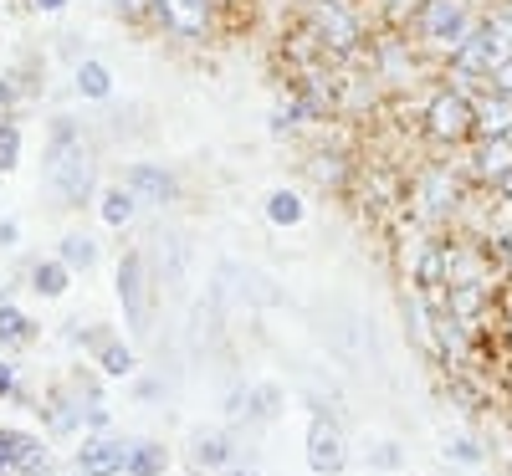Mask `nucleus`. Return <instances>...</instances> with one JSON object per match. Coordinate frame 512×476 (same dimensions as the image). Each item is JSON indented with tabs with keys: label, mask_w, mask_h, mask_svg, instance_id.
Wrapping results in <instances>:
<instances>
[{
	"label": "nucleus",
	"mask_w": 512,
	"mask_h": 476,
	"mask_svg": "<svg viewBox=\"0 0 512 476\" xmlns=\"http://www.w3.org/2000/svg\"><path fill=\"white\" fill-rule=\"evenodd\" d=\"M47 185H52V195H57L67 210H82V205L93 200V185H98L93 149H88V139L77 134V123H67V118L52 123V144H47Z\"/></svg>",
	"instance_id": "1"
},
{
	"label": "nucleus",
	"mask_w": 512,
	"mask_h": 476,
	"mask_svg": "<svg viewBox=\"0 0 512 476\" xmlns=\"http://www.w3.org/2000/svg\"><path fill=\"white\" fill-rule=\"evenodd\" d=\"M502 62H512V21H507L502 11H492V16H482L477 31L451 52V72H456V77H487V82H492V72H497Z\"/></svg>",
	"instance_id": "2"
},
{
	"label": "nucleus",
	"mask_w": 512,
	"mask_h": 476,
	"mask_svg": "<svg viewBox=\"0 0 512 476\" xmlns=\"http://www.w3.org/2000/svg\"><path fill=\"white\" fill-rule=\"evenodd\" d=\"M415 31H420V47L451 57L461 41L477 31V11H472V0H420Z\"/></svg>",
	"instance_id": "3"
},
{
	"label": "nucleus",
	"mask_w": 512,
	"mask_h": 476,
	"mask_svg": "<svg viewBox=\"0 0 512 476\" xmlns=\"http://www.w3.org/2000/svg\"><path fill=\"white\" fill-rule=\"evenodd\" d=\"M425 134L436 144H461L477 134V103L461 88H441L431 103H425Z\"/></svg>",
	"instance_id": "4"
},
{
	"label": "nucleus",
	"mask_w": 512,
	"mask_h": 476,
	"mask_svg": "<svg viewBox=\"0 0 512 476\" xmlns=\"http://www.w3.org/2000/svg\"><path fill=\"white\" fill-rule=\"evenodd\" d=\"M308 21H313V36H318L323 52H338V57L359 52L364 31H359V16L344 0H308Z\"/></svg>",
	"instance_id": "5"
},
{
	"label": "nucleus",
	"mask_w": 512,
	"mask_h": 476,
	"mask_svg": "<svg viewBox=\"0 0 512 476\" xmlns=\"http://www.w3.org/2000/svg\"><path fill=\"white\" fill-rule=\"evenodd\" d=\"M47 471H52V456L31 430L0 425V476H47Z\"/></svg>",
	"instance_id": "6"
},
{
	"label": "nucleus",
	"mask_w": 512,
	"mask_h": 476,
	"mask_svg": "<svg viewBox=\"0 0 512 476\" xmlns=\"http://www.w3.org/2000/svg\"><path fill=\"white\" fill-rule=\"evenodd\" d=\"M461 205V180L451 164H431L425 175L415 180V215L420 221H441V215H451Z\"/></svg>",
	"instance_id": "7"
},
{
	"label": "nucleus",
	"mask_w": 512,
	"mask_h": 476,
	"mask_svg": "<svg viewBox=\"0 0 512 476\" xmlns=\"http://www.w3.org/2000/svg\"><path fill=\"white\" fill-rule=\"evenodd\" d=\"M118 302H123V318L134 333H149V277H144V256L128 251L118 262Z\"/></svg>",
	"instance_id": "8"
},
{
	"label": "nucleus",
	"mask_w": 512,
	"mask_h": 476,
	"mask_svg": "<svg viewBox=\"0 0 512 476\" xmlns=\"http://www.w3.org/2000/svg\"><path fill=\"white\" fill-rule=\"evenodd\" d=\"M149 11L159 16V26L180 41H200L210 26V0H149Z\"/></svg>",
	"instance_id": "9"
},
{
	"label": "nucleus",
	"mask_w": 512,
	"mask_h": 476,
	"mask_svg": "<svg viewBox=\"0 0 512 476\" xmlns=\"http://www.w3.org/2000/svg\"><path fill=\"white\" fill-rule=\"evenodd\" d=\"M128 456H134V441L98 436V441H82V451L72 456V471L77 476H118V471H128Z\"/></svg>",
	"instance_id": "10"
},
{
	"label": "nucleus",
	"mask_w": 512,
	"mask_h": 476,
	"mask_svg": "<svg viewBox=\"0 0 512 476\" xmlns=\"http://www.w3.org/2000/svg\"><path fill=\"white\" fill-rule=\"evenodd\" d=\"M308 466L318 471V476H338L349 466V446H344V436H338V425H328L323 415L308 425Z\"/></svg>",
	"instance_id": "11"
},
{
	"label": "nucleus",
	"mask_w": 512,
	"mask_h": 476,
	"mask_svg": "<svg viewBox=\"0 0 512 476\" xmlns=\"http://www.w3.org/2000/svg\"><path fill=\"white\" fill-rule=\"evenodd\" d=\"M190 466H195L200 476L231 471V466H236V441L226 436V430H200V436L190 441Z\"/></svg>",
	"instance_id": "12"
},
{
	"label": "nucleus",
	"mask_w": 512,
	"mask_h": 476,
	"mask_svg": "<svg viewBox=\"0 0 512 476\" xmlns=\"http://www.w3.org/2000/svg\"><path fill=\"white\" fill-rule=\"evenodd\" d=\"M123 185L134 190L139 200H149V205H169V200H175V175L159 169V164H128Z\"/></svg>",
	"instance_id": "13"
},
{
	"label": "nucleus",
	"mask_w": 512,
	"mask_h": 476,
	"mask_svg": "<svg viewBox=\"0 0 512 476\" xmlns=\"http://www.w3.org/2000/svg\"><path fill=\"white\" fill-rule=\"evenodd\" d=\"M487 302H492V287H487V282H451L441 308H446L451 318H461L466 328H472V323L487 313Z\"/></svg>",
	"instance_id": "14"
},
{
	"label": "nucleus",
	"mask_w": 512,
	"mask_h": 476,
	"mask_svg": "<svg viewBox=\"0 0 512 476\" xmlns=\"http://www.w3.org/2000/svg\"><path fill=\"white\" fill-rule=\"evenodd\" d=\"M472 175L482 185H502L512 175V139H482L472 154Z\"/></svg>",
	"instance_id": "15"
},
{
	"label": "nucleus",
	"mask_w": 512,
	"mask_h": 476,
	"mask_svg": "<svg viewBox=\"0 0 512 476\" xmlns=\"http://www.w3.org/2000/svg\"><path fill=\"white\" fill-rule=\"evenodd\" d=\"M88 343L98 349V369H103V374H113V379H128V374L139 369V354L128 349V343H118L113 333H93Z\"/></svg>",
	"instance_id": "16"
},
{
	"label": "nucleus",
	"mask_w": 512,
	"mask_h": 476,
	"mask_svg": "<svg viewBox=\"0 0 512 476\" xmlns=\"http://www.w3.org/2000/svg\"><path fill=\"white\" fill-rule=\"evenodd\" d=\"M477 134L482 139H512V98L507 93H487L477 103Z\"/></svg>",
	"instance_id": "17"
},
{
	"label": "nucleus",
	"mask_w": 512,
	"mask_h": 476,
	"mask_svg": "<svg viewBox=\"0 0 512 476\" xmlns=\"http://www.w3.org/2000/svg\"><path fill=\"white\" fill-rule=\"evenodd\" d=\"M36 343V323L21 313V308H0V349H31Z\"/></svg>",
	"instance_id": "18"
},
{
	"label": "nucleus",
	"mask_w": 512,
	"mask_h": 476,
	"mask_svg": "<svg viewBox=\"0 0 512 476\" xmlns=\"http://www.w3.org/2000/svg\"><path fill=\"white\" fill-rule=\"evenodd\" d=\"M57 262H67L72 272H93L98 267V241L93 236H62V246H57Z\"/></svg>",
	"instance_id": "19"
},
{
	"label": "nucleus",
	"mask_w": 512,
	"mask_h": 476,
	"mask_svg": "<svg viewBox=\"0 0 512 476\" xmlns=\"http://www.w3.org/2000/svg\"><path fill=\"white\" fill-rule=\"evenodd\" d=\"M98 210H103L108 226H128V221H134V210H139V195L128 190V185H113V190H103Z\"/></svg>",
	"instance_id": "20"
},
{
	"label": "nucleus",
	"mask_w": 512,
	"mask_h": 476,
	"mask_svg": "<svg viewBox=\"0 0 512 476\" xmlns=\"http://www.w3.org/2000/svg\"><path fill=\"white\" fill-rule=\"evenodd\" d=\"M67 282H72V267L67 262H36L31 267V292L36 297H62Z\"/></svg>",
	"instance_id": "21"
},
{
	"label": "nucleus",
	"mask_w": 512,
	"mask_h": 476,
	"mask_svg": "<svg viewBox=\"0 0 512 476\" xmlns=\"http://www.w3.org/2000/svg\"><path fill=\"white\" fill-rule=\"evenodd\" d=\"M308 175H313L323 190H344V180H349V159H344V154H333V149H323V154H313Z\"/></svg>",
	"instance_id": "22"
},
{
	"label": "nucleus",
	"mask_w": 512,
	"mask_h": 476,
	"mask_svg": "<svg viewBox=\"0 0 512 476\" xmlns=\"http://www.w3.org/2000/svg\"><path fill=\"white\" fill-rule=\"evenodd\" d=\"M169 451L159 441H134V456H128V476H164Z\"/></svg>",
	"instance_id": "23"
},
{
	"label": "nucleus",
	"mask_w": 512,
	"mask_h": 476,
	"mask_svg": "<svg viewBox=\"0 0 512 476\" xmlns=\"http://www.w3.org/2000/svg\"><path fill=\"white\" fill-rule=\"evenodd\" d=\"M277 415H282V389L277 384L246 389V420H277Z\"/></svg>",
	"instance_id": "24"
},
{
	"label": "nucleus",
	"mask_w": 512,
	"mask_h": 476,
	"mask_svg": "<svg viewBox=\"0 0 512 476\" xmlns=\"http://www.w3.org/2000/svg\"><path fill=\"white\" fill-rule=\"evenodd\" d=\"M77 93L82 98H108L113 93V72L103 62H77Z\"/></svg>",
	"instance_id": "25"
},
{
	"label": "nucleus",
	"mask_w": 512,
	"mask_h": 476,
	"mask_svg": "<svg viewBox=\"0 0 512 476\" xmlns=\"http://www.w3.org/2000/svg\"><path fill=\"white\" fill-rule=\"evenodd\" d=\"M267 221L272 226H297L303 221V200H297L292 190H272L267 195Z\"/></svg>",
	"instance_id": "26"
},
{
	"label": "nucleus",
	"mask_w": 512,
	"mask_h": 476,
	"mask_svg": "<svg viewBox=\"0 0 512 476\" xmlns=\"http://www.w3.org/2000/svg\"><path fill=\"white\" fill-rule=\"evenodd\" d=\"M446 461L477 466V461H482V446H477V441H466V436H456V441H446Z\"/></svg>",
	"instance_id": "27"
},
{
	"label": "nucleus",
	"mask_w": 512,
	"mask_h": 476,
	"mask_svg": "<svg viewBox=\"0 0 512 476\" xmlns=\"http://www.w3.org/2000/svg\"><path fill=\"white\" fill-rule=\"evenodd\" d=\"M16 154H21V134H16V123L0 128V169H16Z\"/></svg>",
	"instance_id": "28"
},
{
	"label": "nucleus",
	"mask_w": 512,
	"mask_h": 476,
	"mask_svg": "<svg viewBox=\"0 0 512 476\" xmlns=\"http://www.w3.org/2000/svg\"><path fill=\"white\" fill-rule=\"evenodd\" d=\"M16 389H21V369L11 359H0V400H16Z\"/></svg>",
	"instance_id": "29"
},
{
	"label": "nucleus",
	"mask_w": 512,
	"mask_h": 476,
	"mask_svg": "<svg viewBox=\"0 0 512 476\" xmlns=\"http://www.w3.org/2000/svg\"><path fill=\"white\" fill-rule=\"evenodd\" d=\"M369 461H374V466H384V471H395V466H405L400 446H374V451H369Z\"/></svg>",
	"instance_id": "30"
},
{
	"label": "nucleus",
	"mask_w": 512,
	"mask_h": 476,
	"mask_svg": "<svg viewBox=\"0 0 512 476\" xmlns=\"http://www.w3.org/2000/svg\"><path fill=\"white\" fill-rule=\"evenodd\" d=\"M113 11H118L123 21H139V16L149 11V0H113Z\"/></svg>",
	"instance_id": "31"
},
{
	"label": "nucleus",
	"mask_w": 512,
	"mask_h": 476,
	"mask_svg": "<svg viewBox=\"0 0 512 476\" xmlns=\"http://www.w3.org/2000/svg\"><path fill=\"white\" fill-rule=\"evenodd\" d=\"M492 93H507V98H512V62H502V67L492 72Z\"/></svg>",
	"instance_id": "32"
},
{
	"label": "nucleus",
	"mask_w": 512,
	"mask_h": 476,
	"mask_svg": "<svg viewBox=\"0 0 512 476\" xmlns=\"http://www.w3.org/2000/svg\"><path fill=\"white\" fill-rule=\"evenodd\" d=\"M11 98H16V88H11V77H6V82H0V128L11 123Z\"/></svg>",
	"instance_id": "33"
},
{
	"label": "nucleus",
	"mask_w": 512,
	"mask_h": 476,
	"mask_svg": "<svg viewBox=\"0 0 512 476\" xmlns=\"http://www.w3.org/2000/svg\"><path fill=\"white\" fill-rule=\"evenodd\" d=\"M21 241V226L16 221H0V246H16Z\"/></svg>",
	"instance_id": "34"
},
{
	"label": "nucleus",
	"mask_w": 512,
	"mask_h": 476,
	"mask_svg": "<svg viewBox=\"0 0 512 476\" xmlns=\"http://www.w3.org/2000/svg\"><path fill=\"white\" fill-rule=\"evenodd\" d=\"M384 6H390L395 16H415V11H420V0H384Z\"/></svg>",
	"instance_id": "35"
},
{
	"label": "nucleus",
	"mask_w": 512,
	"mask_h": 476,
	"mask_svg": "<svg viewBox=\"0 0 512 476\" xmlns=\"http://www.w3.org/2000/svg\"><path fill=\"white\" fill-rule=\"evenodd\" d=\"M221 476H267L262 466H231V471H221Z\"/></svg>",
	"instance_id": "36"
},
{
	"label": "nucleus",
	"mask_w": 512,
	"mask_h": 476,
	"mask_svg": "<svg viewBox=\"0 0 512 476\" xmlns=\"http://www.w3.org/2000/svg\"><path fill=\"white\" fill-rule=\"evenodd\" d=\"M31 6H36V11H47V16H52V11H62V6H67V0H31Z\"/></svg>",
	"instance_id": "37"
},
{
	"label": "nucleus",
	"mask_w": 512,
	"mask_h": 476,
	"mask_svg": "<svg viewBox=\"0 0 512 476\" xmlns=\"http://www.w3.org/2000/svg\"><path fill=\"white\" fill-rule=\"evenodd\" d=\"M502 267H507V272H512V236H507V241H502Z\"/></svg>",
	"instance_id": "38"
},
{
	"label": "nucleus",
	"mask_w": 512,
	"mask_h": 476,
	"mask_svg": "<svg viewBox=\"0 0 512 476\" xmlns=\"http://www.w3.org/2000/svg\"><path fill=\"white\" fill-rule=\"evenodd\" d=\"M497 195H502V200H507V205H512V175H507V180H502V185H497Z\"/></svg>",
	"instance_id": "39"
},
{
	"label": "nucleus",
	"mask_w": 512,
	"mask_h": 476,
	"mask_svg": "<svg viewBox=\"0 0 512 476\" xmlns=\"http://www.w3.org/2000/svg\"><path fill=\"white\" fill-rule=\"evenodd\" d=\"M502 338L512 343V308H507V318H502Z\"/></svg>",
	"instance_id": "40"
},
{
	"label": "nucleus",
	"mask_w": 512,
	"mask_h": 476,
	"mask_svg": "<svg viewBox=\"0 0 512 476\" xmlns=\"http://www.w3.org/2000/svg\"><path fill=\"white\" fill-rule=\"evenodd\" d=\"M497 11H502V16H507V21H512V0H507V6H497Z\"/></svg>",
	"instance_id": "41"
},
{
	"label": "nucleus",
	"mask_w": 512,
	"mask_h": 476,
	"mask_svg": "<svg viewBox=\"0 0 512 476\" xmlns=\"http://www.w3.org/2000/svg\"><path fill=\"white\" fill-rule=\"evenodd\" d=\"M6 302H11V297H6V287H0V308H6Z\"/></svg>",
	"instance_id": "42"
}]
</instances>
